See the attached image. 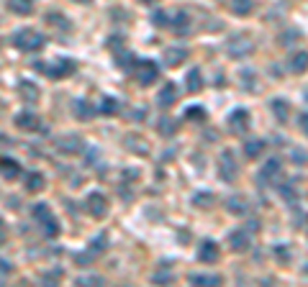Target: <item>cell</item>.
<instances>
[{
	"mask_svg": "<svg viewBox=\"0 0 308 287\" xmlns=\"http://www.w3.org/2000/svg\"><path fill=\"white\" fill-rule=\"evenodd\" d=\"M11 44L16 47V49H21V52H42L44 47H47V38H44V33L42 31H36V28H18L13 36H11Z\"/></svg>",
	"mask_w": 308,
	"mask_h": 287,
	"instance_id": "cell-1",
	"label": "cell"
},
{
	"mask_svg": "<svg viewBox=\"0 0 308 287\" xmlns=\"http://www.w3.org/2000/svg\"><path fill=\"white\" fill-rule=\"evenodd\" d=\"M129 72H131V77L139 82L141 88H149V85H154V82L160 79V64L154 59H144V57H136L134 64L129 67Z\"/></svg>",
	"mask_w": 308,
	"mask_h": 287,
	"instance_id": "cell-2",
	"label": "cell"
},
{
	"mask_svg": "<svg viewBox=\"0 0 308 287\" xmlns=\"http://www.w3.org/2000/svg\"><path fill=\"white\" fill-rule=\"evenodd\" d=\"M36 69H38V72H47L52 79H62V77L72 74V72L77 69V64H74L72 59H67V57H59V59H54L49 67H44L42 62H36Z\"/></svg>",
	"mask_w": 308,
	"mask_h": 287,
	"instance_id": "cell-3",
	"label": "cell"
},
{
	"mask_svg": "<svg viewBox=\"0 0 308 287\" xmlns=\"http://www.w3.org/2000/svg\"><path fill=\"white\" fill-rule=\"evenodd\" d=\"M226 52H228L231 57H237V59L249 57V54L254 52V41H252L249 36H244V33H239V36H231V38L226 41Z\"/></svg>",
	"mask_w": 308,
	"mask_h": 287,
	"instance_id": "cell-4",
	"label": "cell"
},
{
	"mask_svg": "<svg viewBox=\"0 0 308 287\" xmlns=\"http://www.w3.org/2000/svg\"><path fill=\"white\" fill-rule=\"evenodd\" d=\"M218 175H221V180L223 182H234L237 180V175H239V167H237V156H234V151L231 149H223L221 151V161H218Z\"/></svg>",
	"mask_w": 308,
	"mask_h": 287,
	"instance_id": "cell-5",
	"label": "cell"
},
{
	"mask_svg": "<svg viewBox=\"0 0 308 287\" xmlns=\"http://www.w3.org/2000/svg\"><path fill=\"white\" fill-rule=\"evenodd\" d=\"M85 211L93 216V218H105L108 216V197L103 195V192H90L88 197H85Z\"/></svg>",
	"mask_w": 308,
	"mask_h": 287,
	"instance_id": "cell-6",
	"label": "cell"
},
{
	"mask_svg": "<svg viewBox=\"0 0 308 287\" xmlns=\"http://www.w3.org/2000/svg\"><path fill=\"white\" fill-rule=\"evenodd\" d=\"M228 246H231V252H237V254L249 252V246H252V233H249L247 228L231 231V233H228Z\"/></svg>",
	"mask_w": 308,
	"mask_h": 287,
	"instance_id": "cell-7",
	"label": "cell"
},
{
	"mask_svg": "<svg viewBox=\"0 0 308 287\" xmlns=\"http://www.w3.org/2000/svg\"><path fill=\"white\" fill-rule=\"evenodd\" d=\"M228 129L234 131V134H247L249 131V110L244 108H237V110H231L228 113Z\"/></svg>",
	"mask_w": 308,
	"mask_h": 287,
	"instance_id": "cell-8",
	"label": "cell"
},
{
	"mask_svg": "<svg viewBox=\"0 0 308 287\" xmlns=\"http://www.w3.org/2000/svg\"><path fill=\"white\" fill-rule=\"evenodd\" d=\"M218 257H221V252H218V243H216L213 238L201 241V246H198V262H203V264H216Z\"/></svg>",
	"mask_w": 308,
	"mask_h": 287,
	"instance_id": "cell-9",
	"label": "cell"
},
{
	"mask_svg": "<svg viewBox=\"0 0 308 287\" xmlns=\"http://www.w3.org/2000/svg\"><path fill=\"white\" fill-rule=\"evenodd\" d=\"M16 126L21 131H42V118L31 110H21L16 113Z\"/></svg>",
	"mask_w": 308,
	"mask_h": 287,
	"instance_id": "cell-10",
	"label": "cell"
},
{
	"mask_svg": "<svg viewBox=\"0 0 308 287\" xmlns=\"http://www.w3.org/2000/svg\"><path fill=\"white\" fill-rule=\"evenodd\" d=\"M283 167H280V159H270L264 161V167L259 170V185H270V182H278Z\"/></svg>",
	"mask_w": 308,
	"mask_h": 287,
	"instance_id": "cell-11",
	"label": "cell"
},
{
	"mask_svg": "<svg viewBox=\"0 0 308 287\" xmlns=\"http://www.w3.org/2000/svg\"><path fill=\"white\" fill-rule=\"evenodd\" d=\"M95 113H98V110H95V105H93L90 100H85V98L72 100V115H74L77 120H90Z\"/></svg>",
	"mask_w": 308,
	"mask_h": 287,
	"instance_id": "cell-12",
	"label": "cell"
},
{
	"mask_svg": "<svg viewBox=\"0 0 308 287\" xmlns=\"http://www.w3.org/2000/svg\"><path fill=\"white\" fill-rule=\"evenodd\" d=\"M18 95L26 103H36L38 98H42V90H38V85L31 82V79H18Z\"/></svg>",
	"mask_w": 308,
	"mask_h": 287,
	"instance_id": "cell-13",
	"label": "cell"
},
{
	"mask_svg": "<svg viewBox=\"0 0 308 287\" xmlns=\"http://www.w3.org/2000/svg\"><path fill=\"white\" fill-rule=\"evenodd\" d=\"M187 57H190V52L185 47H170V49H165V57L162 59H165L167 67H180Z\"/></svg>",
	"mask_w": 308,
	"mask_h": 287,
	"instance_id": "cell-14",
	"label": "cell"
},
{
	"mask_svg": "<svg viewBox=\"0 0 308 287\" xmlns=\"http://www.w3.org/2000/svg\"><path fill=\"white\" fill-rule=\"evenodd\" d=\"M270 110H273V115L278 118V123H288V118H290V103L285 98H273V100H270Z\"/></svg>",
	"mask_w": 308,
	"mask_h": 287,
	"instance_id": "cell-15",
	"label": "cell"
},
{
	"mask_svg": "<svg viewBox=\"0 0 308 287\" xmlns=\"http://www.w3.org/2000/svg\"><path fill=\"white\" fill-rule=\"evenodd\" d=\"M175 33H187L190 31V13L187 11H177L172 18H170V23H167Z\"/></svg>",
	"mask_w": 308,
	"mask_h": 287,
	"instance_id": "cell-16",
	"label": "cell"
},
{
	"mask_svg": "<svg viewBox=\"0 0 308 287\" xmlns=\"http://www.w3.org/2000/svg\"><path fill=\"white\" fill-rule=\"evenodd\" d=\"M157 103H160L162 108H172V105L177 103V88H175V82H167V85L160 90Z\"/></svg>",
	"mask_w": 308,
	"mask_h": 287,
	"instance_id": "cell-17",
	"label": "cell"
},
{
	"mask_svg": "<svg viewBox=\"0 0 308 287\" xmlns=\"http://www.w3.org/2000/svg\"><path fill=\"white\" fill-rule=\"evenodd\" d=\"M47 23L54 28V31H62V33H67V31H72V21L64 16V13H47Z\"/></svg>",
	"mask_w": 308,
	"mask_h": 287,
	"instance_id": "cell-18",
	"label": "cell"
},
{
	"mask_svg": "<svg viewBox=\"0 0 308 287\" xmlns=\"http://www.w3.org/2000/svg\"><path fill=\"white\" fill-rule=\"evenodd\" d=\"M83 141H80V136H64L62 141H57V149L59 151H64V154H77V151H83Z\"/></svg>",
	"mask_w": 308,
	"mask_h": 287,
	"instance_id": "cell-19",
	"label": "cell"
},
{
	"mask_svg": "<svg viewBox=\"0 0 308 287\" xmlns=\"http://www.w3.org/2000/svg\"><path fill=\"white\" fill-rule=\"evenodd\" d=\"M226 211H228L231 216H244V213L249 211V202H247L242 195H234V197H228V202H226Z\"/></svg>",
	"mask_w": 308,
	"mask_h": 287,
	"instance_id": "cell-20",
	"label": "cell"
},
{
	"mask_svg": "<svg viewBox=\"0 0 308 287\" xmlns=\"http://www.w3.org/2000/svg\"><path fill=\"white\" fill-rule=\"evenodd\" d=\"M0 172H3L8 180H16V177H21V164L16 159L3 156V159H0Z\"/></svg>",
	"mask_w": 308,
	"mask_h": 287,
	"instance_id": "cell-21",
	"label": "cell"
},
{
	"mask_svg": "<svg viewBox=\"0 0 308 287\" xmlns=\"http://www.w3.org/2000/svg\"><path fill=\"white\" fill-rule=\"evenodd\" d=\"M47 187V177L42 172H28L26 175V190L28 192H42Z\"/></svg>",
	"mask_w": 308,
	"mask_h": 287,
	"instance_id": "cell-22",
	"label": "cell"
},
{
	"mask_svg": "<svg viewBox=\"0 0 308 287\" xmlns=\"http://www.w3.org/2000/svg\"><path fill=\"white\" fill-rule=\"evenodd\" d=\"M105 249H108V233H105V231H103V233H98L95 238H90L88 254H93V259H95V257H100Z\"/></svg>",
	"mask_w": 308,
	"mask_h": 287,
	"instance_id": "cell-23",
	"label": "cell"
},
{
	"mask_svg": "<svg viewBox=\"0 0 308 287\" xmlns=\"http://www.w3.org/2000/svg\"><path fill=\"white\" fill-rule=\"evenodd\" d=\"M38 226H42V231H44V236H47V238H57V236H59V231H62V228H59V221L54 218V213H49L44 221H38Z\"/></svg>",
	"mask_w": 308,
	"mask_h": 287,
	"instance_id": "cell-24",
	"label": "cell"
},
{
	"mask_svg": "<svg viewBox=\"0 0 308 287\" xmlns=\"http://www.w3.org/2000/svg\"><path fill=\"white\" fill-rule=\"evenodd\" d=\"M134 59H136V54L129 52L126 47L119 49V52H113V62H115V67H121V69H129V67L134 64Z\"/></svg>",
	"mask_w": 308,
	"mask_h": 287,
	"instance_id": "cell-25",
	"label": "cell"
},
{
	"mask_svg": "<svg viewBox=\"0 0 308 287\" xmlns=\"http://www.w3.org/2000/svg\"><path fill=\"white\" fill-rule=\"evenodd\" d=\"M203 90V74H201V69L196 67V69H190L187 72V93H201Z\"/></svg>",
	"mask_w": 308,
	"mask_h": 287,
	"instance_id": "cell-26",
	"label": "cell"
},
{
	"mask_svg": "<svg viewBox=\"0 0 308 287\" xmlns=\"http://www.w3.org/2000/svg\"><path fill=\"white\" fill-rule=\"evenodd\" d=\"M264 139H249V141H244V154L249 156V159H257V156H262V151H264Z\"/></svg>",
	"mask_w": 308,
	"mask_h": 287,
	"instance_id": "cell-27",
	"label": "cell"
},
{
	"mask_svg": "<svg viewBox=\"0 0 308 287\" xmlns=\"http://www.w3.org/2000/svg\"><path fill=\"white\" fill-rule=\"evenodd\" d=\"M119 110H121V100L115 95H105L103 98V103H100V113L103 115H115Z\"/></svg>",
	"mask_w": 308,
	"mask_h": 287,
	"instance_id": "cell-28",
	"label": "cell"
},
{
	"mask_svg": "<svg viewBox=\"0 0 308 287\" xmlns=\"http://www.w3.org/2000/svg\"><path fill=\"white\" fill-rule=\"evenodd\" d=\"M8 11L18 16H28L33 11V0H8Z\"/></svg>",
	"mask_w": 308,
	"mask_h": 287,
	"instance_id": "cell-29",
	"label": "cell"
},
{
	"mask_svg": "<svg viewBox=\"0 0 308 287\" xmlns=\"http://www.w3.org/2000/svg\"><path fill=\"white\" fill-rule=\"evenodd\" d=\"M187 282H192V284H203V287H211V284H221L223 279H221V274H190V277H187Z\"/></svg>",
	"mask_w": 308,
	"mask_h": 287,
	"instance_id": "cell-30",
	"label": "cell"
},
{
	"mask_svg": "<svg viewBox=\"0 0 308 287\" xmlns=\"http://www.w3.org/2000/svg\"><path fill=\"white\" fill-rule=\"evenodd\" d=\"M157 131H160L162 136H175V134H177V120L170 118V115L160 118V120H157Z\"/></svg>",
	"mask_w": 308,
	"mask_h": 287,
	"instance_id": "cell-31",
	"label": "cell"
},
{
	"mask_svg": "<svg viewBox=\"0 0 308 287\" xmlns=\"http://www.w3.org/2000/svg\"><path fill=\"white\" fill-rule=\"evenodd\" d=\"M231 11L237 16H249L254 11V0H231Z\"/></svg>",
	"mask_w": 308,
	"mask_h": 287,
	"instance_id": "cell-32",
	"label": "cell"
},
{
	"mask_svg": "<svg viewBox=\"0 0 308 287\" xmlns=\"http://www.w3.org/2000/svg\"><path fill=\"white\" fill-rule=\"evenodd\" d=\"M185 118L196 120V123H206L208 113H206V108H201V105H190V108H185Z\"/></svg>",
	"mask_w": 308,
	"mask_h": 287,
	"instance_id": "cell-33",
	"label": "cell"
},
{
	"mask_svg": "<svg viewBox=\"0 0 308 287\" xmlns=\"http://www.w3.org/2000/svg\"><path fill=\"white\" fill-rule=\"evenodd\" d=\"M290 72H295V74L305 72V52H298L290 57Z\"/></svg>",
	"mask_w": 308,
	"mask_h": 287,
	"instance_id": "cell-34",
	"label": "cell"
},
{
	"mask_svg": "<svg viewBox=\"0 0 308 287\" xmlns=\"http://www.w3.org/2000/svg\"><path fill=\"white\" fill-rule=\"evenodd\" d=\"M49 213H52V208H49L47 202H36L33 208H31V218H33L36 223H38V221H44V218H47Z\"/></svg>",
	"mask_w": 308,
	"mask_h": 287,
	"instance_id": "cell-35",
	"label": "cell"
},
{
	"mask_svg": "<svg viewBox=\"0 0 308 287\" xmlns=\"http://www.w3.org/2000/svg\"><path fill=\"white\" fill-rule=\"evenodd\" d=\"M213 200L216 197L211 192H196V195H192V205H198V208H211Z\"/></svg>",
	"mask_w": 308,
	"mask_h": 287,
	"instance_id": "cell-36",
	"label": "cell"
},
{
	"mask_svg": "<svg viewBox=\"0 0 308 287\" xmlns=\"http://www.w3.org/2000/svg\"><path fill=\"white\" fill-rule=\"evenodd\" d=\"M105 47H108V52H119V49H124V47H126V41H124V36H121V33H115V36H108Z\"/></svg>",
	"mask_w": 308,
	"mask_h": 287,
	"instance_id": "cell-37",
	"label": "cell"
},
{
	"mask_svg": "<svg viewBox=\"0 0 308 287\" xmlns=\"http://www.w3.org/2000/svg\"><path fill=\"white\" fill-rule=\"evenodd\" d=\"M295 38H300V31H298V28H290V31H285V33L280 36L278 44H280V47H290V44H295Z\"/></svg>",
	"mask_w": 308,
	"mask_h": 287,
	"instance_id": "cell-38",
	"label": "cell"
},
{
	"mask_svg": "<svg viewBox=\"0 0 308 287\" xmlns=\"http://www.w3.org/2000/svg\"><path fill=\"white\" fill-rule=\"evenodd\" d=\"M151 23L157 26V28H165V26L170 23V13H167V11H154V13H151Z\"/></svg>",
	"mask_w": 308,
	"mask_h": 287,
	"instance_id": "cell-39",
	"label": "cell"
},
{
	"mask_svg": "<svg viewBox=\"0 0 308 287\" xmlns=\"http://www.w3.org/2000/svg\"><path fill=\"white\" fill-rule=\"evenodd\" d=\"M72 259H74V264H77V267H90V264H93V254H88V252L74 254Z\"/></svg>",
	"mask_w": 308,
	"mask_h": 287,
	"instance_id": "cell-40",
	"label": "cell"
},
{
	"mask_svg": "<svg viewBox=\"0 0 308 287\" xmlns=\"http://www.w3.org/2000/svg\"><path fill=\"white\" fill-rule=\"evenodd\" d=\"M126 149H131V151L136 149L139 154H146V151H149L146 146H141V144H139V136H136V139H134V136H129V139H126Z\"/></svg>",
	"mask_w": 308,
	"mask_h": 287,
	"instance_id": "cell-41",
	"label": "cell"
},
{
	"mask_svg": "<svg viewBox=\"0 0 308 287\" xmlns=\"http://www.w3.org/2000/svg\"><path fill=\"white\" fill-rule=\"evenodd\" d=\"M77 284H105V279L100 274H90V277H80Z\"/></svg>",
	"mask_w": 308,
	"mask_h": 287,
	"instance_id": "cell-42",
	"label": "cell"
},
{
	"mask_svg": "<svg viewBox=\"0 0 308 287\" xmlns=\"http://www.w3.org/2000/svg\"><path fill=\"white\" fill-rule=\"evenodd\" d=\"M252 77H254L252 69H244V72H242V85H244L247 90H257V88H254V82H252Z\"/></svg>",
	"mask_w": 308,
	"mask_h": 287,
	"instance_id": "cell-43",
	"label": "cell"
},
{
	"mask_svg": "<svg viewBox=\"0 0 308 287\" xmlns=\"http://www.w3.org/2000/svg\"><path fill=\"white\" fill-rule=\"evenodd\" d=\"M42 279H44V282H59V279H62V269H54V272H44V274H42Z\"/></svg>",
	"mask_w": 308,
	"mask_h": 287,
	"instance_id": "cell-44",
	"label": "cell"
},
{
	"mask_svg": "<svg viewBox=\"0 0 308 287\" xmlns=\"http://www.w3.org/2000/svg\"><path fill=\"white\" fill-rule=\"evenodd\" d=\"M170 279H172V274H170V272H160V274H154V277H151V282H154V284H160V282H170Z\"/></svg>",
	"mask_w": 308,
	"mask_h": 287,
	"instance_id": "cell-45",
	"label": "cell"
},
{
	"mask_svg": "<svg viewBox=\"0 0 308 287\" xmlns=\"http://www.w3.org/2000/svg\"><path fill=\"white\" fill-rule=\"evenodd\" d=\"M293 159H295L298 167H303V164H305V151H303V149H295V151H293Z\"/></svg>",
	"mask_w": 308,
	"mask_h": 287,
	"instance_id": "cell-46",
	"label": "cell"
},
{
	"mask_svg": "<svg viewBox=\"0 0 308 287\" xmlns=\"http://www.w3.org/2000/svg\"><path fill=\"white\" fill-rule=\"evenodd\" d=\"M298 129H300V134H305V131H308V123H305V110H300V113H298Z\"/></svg>",
	"mask_w": 308,
	"mask_h": 287,
	"instance_id": "cell-47",
	"label": "cell"
},
{
	"mask_svg": "<svg viewBox=\"0 0 308 287\" xmlns=\"http://www.w3.org/2000/svg\"><path fill=\"white\" fill-rule=\"evenodd\" d=\"M13 272V264L6 262V259H0V274H11Z\"/></svg>",
	"mask_w": 308,
	"mask_h": 287,
	"instance_id": "cell-48",
	"label": "cell"
},
{
	"mask_svg": "<svg viewBox=\"0 0 308 287\" xmlns=\"http://www.w3.org/2000/svg\"><path fill=\"white\" fill-rule=\"evenodd\" d=\"M275 254H280V259L288 262V249H283V246H280V249H275Z\"/></svg>",
	"mask_w": 308,
	"mask_h": 287,
	"instance_id": "cell-49",
	"label": "cell"
},
{
	"mask_svg": "<svg viewBox=\"0 0 308 287\" xmlns=\"http://www.w3.org/2000/svg\"><path fill=\"white\" fill-rule=\"evenodd\" d=\"M141 3H144V6H154V3H157V0H141Z\"/></svg>",
	"mask_w": 308,
	"mask_h": 287,
	"instance_id": "cell-50",
	"label": "cell"
},
{
	"mask_svg": "<svg viewBox=\"0 0 308 287\" xmlns=\"http://www.w3.org/2000/svg\"><path fill=\"white\" fill-rule=\"evenodd\" d=\"M74 3H80V6H85V3H90V0H74Z\"/></svg>",
	"mask_w": 308,
	"mask_h": 287,
	"instance_id": "cell-51",
	"label": "cell"
}]
</instances>
